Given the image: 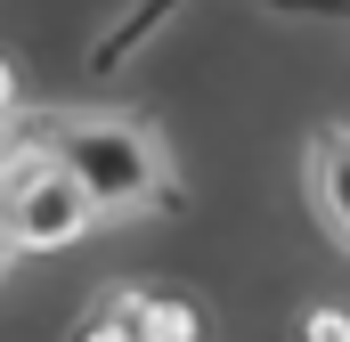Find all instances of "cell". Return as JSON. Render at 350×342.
<instances>
[{"mask_svg": "<svg viewBox=\"0 0 350 342\" xmlns=\"http://www.w3.org/2000/svg\"><path fill=\"white\" fill-rule=\"evenodd\" d=\"M82 342H139V326H131V318H114V326H98V334H82Z\"/></svg>", "mask_w": 350, "mask_h": 342, "instance_id": "8", "label": "cell"}, {"mask_svg": "<svg viewBox=\"0 0 350 342\" xmlns=\"http://www.w3.org/2000/svg\"><path fill=\"white\" fill-rule=\"evenodd\" d=\"M301 196H310L318 228L350 253V122L310 131V139H301Z\"/></svg>", "mask_w": 350, "mask_h": 342, "instance_id": "3", "label": "cell"}, {"mask_svg": "<svg viewBox=\"0 0 350 342\" xmlns=\"http://www.w3.org/2000/svg\"><path fill=\"white\" fill-rule=\"evenodd\" d=\"M33 155L66 163L90 187L98 220H147L179 196L172 147L147 114H98V106H49L33 114Z\"/></svg>", "mask_w": 350, "mask_h": 342, "instance_id": "1", "label": "cell"}, {"mask_svg": "<svg viewBox=\"0 0 350 342\" xmlns=\"http://www.w3.org/2000/svg\"><path fill=\"white\" fill-rule=\"evenodd\" d=\"M0 114H16V74H8V57H0Z\"/></svg>", "mask_w": 350, "mask_h": 342, "instance_id": "9", "label": "cell"}, {"mask_svg": "<svg viewBox=\"0 0 350 342\" xmlns=\"http://www.w3.org/2000/svg\"><path fill=\"white\" fill-rule=\"evenodd\" d=\"M16 163H33V114L25 106L0 114V171H16Z\"/></svg>", "mask_w": 350, "mask_h": 342, "instance_id": "6", "label": "cell"}, {"mask_svg": "<svg viewBox=\"0 0 350 342\" xmlns=\"http://www.w3.org/2000/svg\"><path fill=\"white\" fill-rule=\"evenodd\" d=\"M90 228H98V204H90V187L66 163L33 155L16 171V245L25 253H66V245H82Z\"/></svg>", "mask_w": 350, "mask_h": 342, "instance_id": "2", "label": "cell"}, {"mask_svg": "<svg viewBox=\"0 0 350 342\" xmlns=\"http://www.w3.org/2000/svg\"><path fill=\"white\" fill-rule=\"evenodd\" d=\"M114 302H122L114 318H131L139 342H196V310L187 302H139V293H114Z\"/></svg>", "mask_w": 350, "mask_h": 342, "instance_id": "4", "label": "cell"}, {"mask_svg": "<svg viewBox=\"0 0 350 342\" xmlns=\"http://www.w3.org/2000/svg\"><path fill=\"white\" fill-rule=\"evenodd\" d=\"M301 342H350V310H310L301 318Z\"/></svg>", "mask_w": 350, "mask_h": 342, "instance_id": "7", "label": "cell"}, {"mask_svg": "<svg viewBox=\"0 0 350 342\" xmlns=\"http://www.w3.org/2000/svg\"><path fill=\"white\" fill-rule=\"evenodd\" d=\"M25 171V163H16ZM16 171H0V277L25 261V245H16Z\"/></svg>", "mask_w": 350, "mask_h": 342, "instance_id": "5", "label": "cell"}]
</instances>
